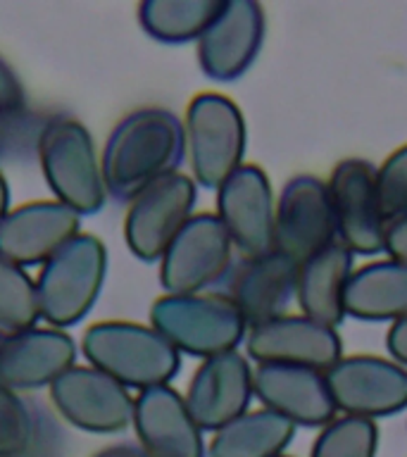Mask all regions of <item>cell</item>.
Masks as SVG:
<instances>
[{
	"instance_id": "cell-15",
	"label": "cell",
	"mask_w": 407,
	"mask_h": 457,
	"mask_svg": "<svg viewBox=\"0 0 407 457\" xmlns=\"http://www.w3.org/2000/svg\"><path fill=\"white\" fill-rule=\"evenodd\" d=\"M245 355L255 364H286L328 371L343 357L338 328L320 324L305 314H284L278 320L248 328Z\"/></svg>"
},
{
	"instance_id": "cell-31",
	"label": "cell",
	"mask_w": 407,
	"mask_h": 457,
	"mask_svg": "<svg viewBox=\"0 0 407 457\" xmlns=\"http://www.w3.org/2000/svg\"><path fill=\"white\" fill-rule=\"evenodd\" d=\"M27 110V93L17 71L0 57V117Z\"/></svg>"
},
{
	"instance_id": "cell-4",
	"label": "cell",
	"mask_w": 407,
	"mask_h": 457,
	"mask_svg": "<svg viewBox=\"0 0 407 457\" xmlns=\"http://www.w3.org/2000/svg\"><path fill=\"white\" fill-rule=\"evenodd\" d=\"M186 157L200 188L217 191L245 164L248 129L241 107L221 93H200L184 117Z\"/></svg>"
},
{
	"instance_id": "cell-14",
	"label": "cell",
	"mask_w": 407,
	"mask_h": 457,
	"mask_svg": "<svg viewBox=\"0 0 407 457\" xmlns=\"http://www.w3.org/2000/svg\"><path fill=\"white\" fill-rule=\"evenodd\" d=\"M267 34V17L255 0H224L221 12L195 43L198 64L212 81H236L255 64Z\"/></svg>"
},
{
	"instance_id": "cell-9",
	"label": "cell",
	"mask_w": 407,
	"mask_h": 457,
	"mask_svg": "<svg viewBox=\"0 0 407 457\" xmlns=\"http://www.w3.org/2000/svg\"><path fill=\"white\" fill-rule=\"evenodd\" d=\"M198 203V184L177 171L160 179L129 200L124 241L141 262H160L181 228L191 221Z\"/></svg>"
},
{
	"instance_id": "cell-16",
	"label": "cell",
	"mask_w": 407,
	"mask_h": 457,
	"mask_svg": "<svg viewBox=\"0 0 407 457\" xmlns=\"http://www.w3.org/2000/svg\"><path fill=\"white\" fill-rule=\"evenodd\" d=\"M253 362L238 350L207 357L193 371L184 400L188 412L203 431H220L241 414H245L255 400Z\"/></svg>"
},
{
	"instance_id": "cell-17",
	"label": "cell",
	"mask_w": 407,
	"mask_h": 457,
	"mask_svg": "<svg viewBox=\"0 0 407 457\" xmlns=\"http://www.w3.org/2000/svg\"><path fill=\"white\" fill-rule=\"evenodd\" d=\"M81 217L57 200H31L0 221V257L20 267H43L81 231Z\"/></svg>"
},
{
	"instance_id": "cell-26",
	"label": "cell",
	"mask_w": 407,
	"mask_h": 457,
	"mask_svg": "<svg viewBox=\"0 0 407 457\" xmlns=\"http://www.w3.org/2000/svg\"><path fill=\"white\" fill-rule=\"evenodd\" d=\"M41 321L36 281L24 267L0 257V331L20 334Z\"/></svg>"
},
{
	"instance_id": "cell-18",
	"label": "cell",
	"mask_w": 407,
	"mask_h": 457,
	"mask_svg": "<svg viewBox=\"0 0 407 457\" xmlns=\"http://www.w3.org/2000/svg\"><path fill=\"white\" fill-rule=\"evenodd\" d=\"M298 267L281 253L241 257L224 281V298L238 310L248 328L288 314L295 303Z\"/></svg>"
},
{
	"instance_id": "cell-27",
	"label": "cell",
	"mask_w": 407,
	"mask_h": 457,
	"mask_svg": "<svg viewBox=\"0 0 407 457\" xmlns=\"http://www.w3.org/2000/svg\"><path fill=\"white\" fill-rule=\"evenodd\" d=\"M378 428L377 421L357 417H336L320 428L310 457H377Z\"/></svg>"
},
{
	"instance_id": "cell-36",
	"label": "cell",
	"mask_w": 407,
	"mask_h": 457,
	"mask_svg": "<svg viewBox=\"0 0 407 457\" xmlns=\"http://www.w3.org/2000/svg\"><path fill=\"white\" fill-rule=\"evenodd\" d=\"M281 457H288V455H281Z\"/></svg>"
},
{
	"instance_id": "cell-30",
	"label": "cell",
	"mask_w": 407,
	"mask_h": 457,
	"mask_svg": "<svg viewBox=\"0 0 407 457\" xmlns=\"http://www.w3.org/2000/svg\"><path fill=\"white\" fill-rule=\"evenodd\" d=\"M48 117L36 112L3 114L0 117V160H14L24 153H36V143Z\"/></svg>"
},
{
	"instance_id": "cell-10",
	"label": "cell",
	"mask_w": 407,
	"mask_h": 457,
	"mask_svg": "<svg viewBox=\"0 0 407 457\" xmlns=\"http://www.w3.org/2000/svg\"><path fill=\"white\" fill-rule=\"evenodd\" d=\"M217 220L241 257L277 250V195L260 164H243L217 188Z\"/></svg>"
},
{
	"instance_id": "cell-20",
	"label": "cell",
	"mask_w": 407,
	"mask_h": 457,
	"mask_svg": "<svg viewBox=\"0 0 407 457\" xmlns=\"http://www.w3.org/2000/svg\"><path fill=\"white\" fill-rule=\"evenodd\" d=\"M77 362V343L64 328L34 327L0 336V386L36 391L53 386Z\"/></svg>"
},
{
	"instance_id": "cell-29",
	"label": "cell",
	"mask_w": 407,
	"mask_h": 457,
	"mask_svg": "<svg viewBox=\"0 0 407 457\" xmlns=\"http://www.w3.org/2000/svg\"><path fill=\"white\" fill-rule=\"evenodd\" d=\"M378 200L388 224L407 214V143L393 150L384 164L377 167Z\"/></svg>"
},
{
	"instance_id": "cell-35",
	"label": "cell",
	"mask_w": 407,
	"mask_h": 457,
	"mask_svg": "<svg viewBox=\"0 0 407 457\" xmlns=\"http://www.w3.org/2000/svg\"><path fill=\"white\" fill-rule=\"evenodd\" d=\"M10 212V186H7L3 171H0V221L5 220V214Z\"/></svg>"
},
{
	"instance_id": "cell-12",
	"label": "cell",
	"mask_w": 407,
	"mask_h": 457,
	"mask_svg": "<svg viewBox=\"0 0 407 457\" xmlns=\"http://www.w3.org/2000/svg\"><path fill=\"white\" fill-rule=\"evenodd\" d=\"M48 391L60 417L88 434H120L134 421V395L91 364H74Z\"/></svg>"
},
{
	"instance_id": "cell-6",
	"label": "cell",
	"mask_w": 407,
	"mask_h": 457,
	"mask_svg": "<svg viewBox=\"0 0 407 457\" xmlns=\"http://www.w3.org/2000/svg\"><path fill=\"white\" fill-rule=\"evenodd\" d=\"M107 274L105 243L93 234H79L36 278L41 320L53 328L74 327L91 312Z\"/></svg>"
},
{
	"instance_id": "cell-21",
	"label": "cell",
	"mask_w": 407,
	"mask_h": 457,
	"mask_svg": "<svg viewBox=\"0 0 407 457\" xmlns=\"http://www.w3.org/2000/svg\"><path fill=\"white\" fill-rule=\"evenodd\" d=\"M131 427L145 457H205L203 428L188 412L184 395L171 386H157L136 395Z\"/></svg>"
},
{
	"instance_id": "cell-23",
	"label": "cell",
	"mask_w": 407,
	"mask_h": 457,
	"mask_svg": "<svg viewBox=\"0 0 407 457\" xmlns=\"http://www.w3.org/2000/svg\"><path fill=\"white\" fill-rule=\"evenodd\" d=\"M350 320L395 324L407 317V264L393 257L357 267L345 300Z\"/></svg>"
},
{
	"instance_id": "cell-5",
	"label": "cell",
	"mask_w": 407,
	"mask_h": 457,
	"mask_svg": "<svg viewBox=\"0 0 407 457\" xmlns=\"http://www.w3.org/2000/svg\"><path fill=\"white\" fill-rule=\"evenodd\" d=\"M150 327L160 331L179 355L200 360L238 350L248 336V324L221 293H164L150 307Z\"/></svg>"
},
{
	"instance_id": "cell-19",
	"label": "cell",
	"mask_w": 407,
	"mask_h": 457,
	"mask_svg": "<svg viewBox=\"0 0 407 457\" xmlns=\"http://www.w3.org/2000/svg\"><path fill=\"white\" fill-rule=\"evenodd\" d=\"M255 400L293 427L324 428L338 417L327 371L286 364H255Z\"/></svg>"
},
{
	"instance_id": "cell-1",
	"label": "cell",
	"mask_w": 407,
	"mask_h": 457,
	"mask_svg": "<svg viewBox=\"0 0 407 457\" xmlns=\"http://www.w3.org/2000/svg\"><path fill=\"white\" fill-rule=\"evenodd\" d=\"M186 160L184 121L164 107H141L121 117L100 155L107 195L131 200Z\"/></svg>"
},
{
	"instance_id": "cell-2",
	"label": "cell",
	"mask_w": 407,
	"mask_h": 457,
	"mask_svg": "<svg viewBox=\"0 0 407 457\" xmlns=\"http://www.w3.org/2000/svg\"><path fill=\"white\" fill-rule=\"evenodd\" d=\"M81 350L91 367L100 370L124 388L148 391L170 386L181 370V355L150 324L98 321L86 328Z\"/></svg>"
},
{
	"instance_id": "cell-32",
	"label": "cell",
	"mask_w": 407,
	"mask_h": 457,
	"mask_svg": "<svg viewBox=\"0 0 407 457\" xmlns=\"http://www.w3.org/2000/svg\"><path fill=\"white\" fill-rule=\"evenodd\" d=\"M386 255L407 264V214L388 224V238H386Z\"/></svg>"
},
{
	"instance_id": "cell-22",
	"label": "cell",
	"mask_w": 407,
	"mask_h": 457,
	"mask_svg": "<svg viewBox=\"0 0 407 457\" xmlns=\"http://www.w3.org/2000/svg\"><path fill=\"white\" fill-rule=\"evenodd\" d=\"M355 270V255L338 241L305 260L298 267L295 288V305L300 307V314L338 328V324L348 317L345 300Z\"/></svg>"
},
{
	"instance_id": "cell-7",
	"label": "cell",
	"mask_w": 407,
	"mask_h": 457,
	"mask_svg": "<svg viewBox=\"0 0 407 457\" xmlns=\"http://www.w3.org/2000/svg\"><path fill=\"white\" fill-rule=\"evenodd\" d=\"M236 248L214 212H195L160 260V284L170 295L210 293L227 281Z\"/></svg>"
},
{
	"instance_id": "cell-34",
	"label": "cell",
	"mask_w": 407,
	"mask_h": 457,
	"mask_svg": "<svg viewBox=\"0 0 407 457\" xmlns=\"http://www.w3.org/2000/svg\"><path fill=\"white\" fill-rule=\"evenodd\" d=\"M93 457H145L138 445H129V443H120V445H110L96 453Z\"/></svg>"
},
{
	"instance_id": "cell-25",
	"label": "cell",
	"mask_w": 407,
	"mask_h": 457,
	"mask_svg": "<svg viewBox=\"0 0 407 457\" xmlns=\"http://www.w3.org/2000/svg\"><path fill=\"white\" fill-rule=\"evenodd\" d=\"M221 7L224 0H145L138 5V24L160 43H198Z\"/></svg>"
},
{
	"instance_id": "cell-11",
	"label": "cell",
	"mask_w": 407,
	"mask_h": 457,
	"mask_svg": "<svg viewBox=\"0 0 407 457\" xmlns=\"http://www.w3.org/2000/svg\"><path fill=\"white\" fill-rule=\"evenodd\" d=\"M327 381L343 417L377 421L407 410V370L391 357L343 355Z\"/></svg>"
},
{
	"instance_id": "cell-24",
	"label": "cell",
	"mask_w": 407,
	"mask_h": 457,
	"mask_svg": "<svg viewBox=\"0 0 407 457\" xmlns=\"http://www.w3.org/2000/svg\"><path fill=\"white\" fill-rule=\"evenodd\" d=\"M295 438V427L284 417L257 407L214 431L207 457H281Z\"/></svg>"
},
{
	"instance_id": "cell-33",
	"label": "cell",
	"mask_w": 407,
	"mask_h": 457,
	"mask_svg": "<svg viewBox=\"0 0 407 457\" xmlns=\"http://www.w3.org/2000/svg\"><path fill=\"white\" fill-rule=\"evenodd\" d=\"M386 350H388L391 360L407 370V317L391 324L388 334H386Z\"/></svg>"
},
{
	"instance_id": "cell-28",
	"label": "cell",
	"mask_w": 407,
	"mask_h": 457,
	"mask_svg": "<svg viewBox=\"0 0 407 457\" xmlns=\"http://www.w3.org/2000/svg\"><path fill=\"white\" fill-rule=\"evenodd\" d=\"M36 438V421L20 393L0 386V457H24Z\"/></svg>"
},
{
	"instance_id": "cell-8",
	"label": "cell",
	"mask_w": 407,
	"mask_h": 457,
	"mask_svg": "<svg viewBox=\"0 0 407 457\" xmlns=\"http://www.w3.org/2000/svg\"><path fill=\"white\" fill-rule=\"evenodd\" d=\"M327 186L338 243L360 257L386 253L388 220L378 200L377 167L362 157H348L331 170Z\"/></svg>"
},
{
	"instance_id": "cell-3",
	"label": "cell",
	"mask_w": 407,
	"mask_h": 457,
	"mask_svg": "<svg viewBox=\"0 0 407 457\" xmlns=\"http://www.w3.org/2000/svg\"><path fill=\"white\" fill-rule=\"evenodd\" d=\"M36 157L57 203L81 214H96L107 200L105 179L98 150L88 129L67 114H53L46 121Z\"/></svg>"
},
{
	"instance_id": "cell-13",
	"label": "cell",
	"mask_w": 407,
	"mask_h": 457,
	"mask_svg": "<svg viewBox=\"0 0 407 457\" xmlns=\"http://www.w3.org/2000/svg\"><path fill=\"white\" fill-rule=\"evenodd\" d=\"M338 241L327 181L298 174L277 195V253L295 264Z\"/></svg>"
}]
</instances>
